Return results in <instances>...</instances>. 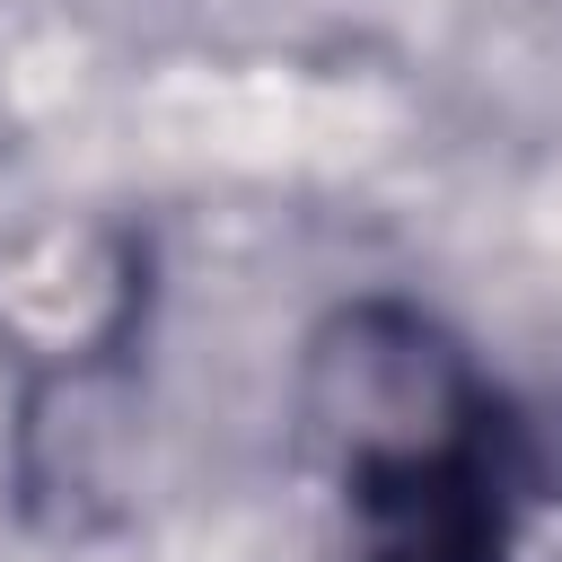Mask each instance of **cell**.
<instances>
[{
  "mask_svg": "<svg viewBox=\"0 0 562 562\" xmlns=\"http://www.w3.org/2000/svg\"><path fill=\"white\" fill-rule=\"evenodd\" d=\"M307 430L334 474H351L378 457L483 439L501 430V413L439 325H422L413 307H351L307 351Z\"/></svg>",
  "mask_w": 562,
  "mask_h": 562,
  "instance_id": "6da1fadb",
  "label": "cell"
},
{
  "mask_svg": "<svg viewBox=\"0 0 562 562\" xmlns=\"http://www.w3.org/2000/svg\"><path fill=\"white\" fill-rule=\"evenodd\" d=\"M334 562H509V457L501 430L378 457L342 474Z\"/></svg>",
  "mask_w": 562,
  "mask_h": 562,
  "instance_id": "7a4b0ae2",
  "label": "cell"
}]
</instances>
